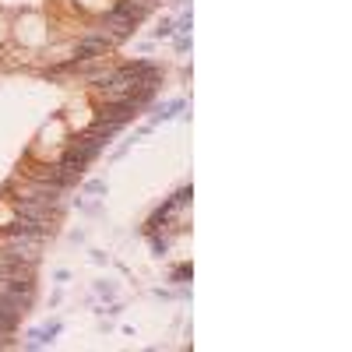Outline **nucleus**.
<instances>
[{"mask_svg":"<svg viewBox=\"0 0 352 352\" xmlns=\"http://www.w3.org/2000/svg\"><path fill=\"white\" fill-rule=\"evenodd\" d=\"M39 240H43V236H8L4 254H11V257H18V261H28V264H36V261H39Z\"/></svg>","mask_w":352,"mask_h":352,"instance_id":"1","label":"nucleus"},{"mask_svg":"<svg viewBox=\"0 0 352 352\" xmlns=\"http://www.w3.org/2000/svg\"><path fill=\"white\" fill-rule=\"evenodd\" d=\"M134 113H138V109H134L127 99H116V102H109V106L102 109L99 120H102V124H113V127H120V124H127V120H131Z\"/></svg>","mask_w":352,"mask_h":352,"instance_id":"2","label":"nucleus"},{"mask_svg":"<svg viewBox=\"0 0 352 352\" xmlns=\"http://www.w3.org/2000/svg\"><path fill=\"white\" fill-rule=\"evenodd\" d=\"M109 50V36H88L78 43V60H96V56H106Z\"/></svg>","mask_w":352,"mask_h":352,"instance_id":"3","label":"nucleus"},{"mask_svg":"<svg viewBox=\"0 0 352 352\" xmlns=\"http://www.w3.org/2000/svg\"><path fill=\"white\" fill-rule=\"evenodd\" d=\"M152 4H155V0H120V4H116L113 11H116V14H124L127 21H134V25H138L144 14L152 11Z\"/></svg>","mask_w":352,"mask_h":352,"instance_id":"4","label":"nucleus"},{"mask_svg":"<svg viewBox=\"0 0 352 352\" xmlns=\"http://www.w3.org/2000/svg\"><path fill=\"white\" fill-rule=\"evenodd\" d=\"M102 25L113 28V36H131V32H134V21H127L124 14H116V11H109V14L102 18Z\"/></svg>","mask_w":352,"mask_h":352,"instance_id":"5","label":"nucleus"},{"mask_svg":"<svg viewBox=\"0 0 352 352\" xmlns=\"http://www.w3.org/2000/svg\"><path fill=\"white\" fill-rule=\"evenodd\" d=\"M169 32H173V25H169V21H162V28H155V36H159V39L169 36Z\"/></svg>","mask_w":352,"mask_h":352,"instance_id":"6","label":"nucleus"},{"mask_svg":"<svg viewBox=\"0 0 352 352\" xmlns=\"http://www.w3.org/2000/svg\"><path fill=\"white\" fill-rule=\"evenodd\" d=\"M88 190H92V194H102V190H106V184H99V180H92V184H88Z\"/></svg>","mask_w":352,"mask_h":352,"instance_id":"7","label":"nucleus"}]
</instances>
